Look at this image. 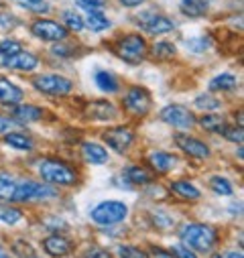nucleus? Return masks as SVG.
I'll use <instances>...</instances> for the list:
<instances>
[{
  "mask_svg": "<svg viewBox=\"0 0 244 258\" xmlns=\"http://www.w3.org/2000/svg\"><path fill=\"white\" fill-rule=\"evenodd\" d=\"M179 238L194 252H212L218 242V232L208 224H186L179 230Z\"/></svg>",
  "mask_w": 244,
  "mask_h": 258,
  "instance_id": "obj_1",
  "label": "nucleus"
},
{
  "mask_svg": "<svg viewBox=\"0 0 244 258\" xmlns=\"http://www.w3.org/2000/svg\"><path fill=\"white\" fill-rule=\"evenodd\" d=\"M39 175L45 183L49 185H61V187H70L76 185L80 175L74 167L68 163L59 161V159H43L39 161Z\"/></svg>",
  "mask_w": 244,
  "mask_h": 258,
  "instance_id": "obj_2",
  "label": "nucleus"
},
{
  "mask_svg": "<svg viewBox=\"0 0 244 258\" xmlns=\"http://www.w3.org/2000/svg\"><path fill=\"white\" fill-rule=\"evenodd\" d=\"M114 51L116 55L122 59V61H127L129 66H139V63L145 59L147 51H149V45L145 41L143 35L139 33H129L125 37H120L114 45Z\"/></svg>",
  "mask_w": 244,
  "mask_h": 258,
  "instance_id": "obj_3",
  "label": "nucleus"
},
{
  "mask_svg": "<svg viewBox=\"0 0 244 258\" xmlns=\"http://www.w3.org/2000/svg\"><path fill=\"white\" fill-rule=\"evenodd\" d=\"M53 198H57V189L51 187L49 183L23 179V181L17 183L15 196H13L11 202L25 204V202H45V200H53Z\"/></svg>",
  "mask_w": 244,
  "mask_h": 258,
  "instance_id": "obj_4",
  "label": "nucleus"
},
{
  "mask_svg": "<svg viewBox=\"0 0 244 258\" xmlns=\"http://www.w3.org/2000/svg\"><path fill=\"white\" fill-rule=\"evenodd\" d=\"M129 216V208L122 202H102L92 210V220L100 226H112L125 222Z\"/></svg>",
  "mask_w": 244,
  "mask_h": 258,
  "instance_id": "obj_5",
  "label": "nucleus"
},
{
  "mask_svg": "<svg viewBox=\"0 0 244 258\" xmlns=\"http://www.w3.org/2000/svg\"><path fill=\"white\" fill-rule=\"evenodd\" d=\"M35 90H39L41 94L47 96H68L74 90V82H70L64 76L57 74H45V76H37L33 80Z\"/></svg>",
  "mask_w": 244,
  "mask_h": 258,
  "instance_id": "obj_6",
  "label": "nucleus"
},
{
  "mask_svg": "<svg viewBox=\"0 0 244 258\" xmlns=\"http://www.w3.org/2000/svg\"><path fill=\"white\" fill-rule=\"evenodd\" d=\"M159 116L163 122H167L173 128H179V131H190V128H194V124H196V116L186 106H179V104L165 106Z\"/></svg>",
  "mask_w": 244,
  "mask_h": 258,
  "instance_id": "obj_7",
  "label": "nucleus"
},
{
  "mask_svg": "<svg viewBox=\"0 0 244 258\" xmlns=\"http://www.w3.org/2000/svg\"><path fill=\"white\" fill-rule=\"evenodd\" d=\"M31 33L41 39V41H49V43H61V41H66L70 31L64 27V25H59L55 21H49V19H39L31 25Z\"/></svg>",
  "mask_w": 244,
  "mask_h": 258,
  "instance_id": "obj_8",
  "label": "nucleus"
},
{
  "mask_svg": "<svg viewBox=\"0 0 244 258\" xmlns=\"http://www.w3.org/2000/svg\"><path fill=\"white\" fill-rule=\"evenodd\" d=\"M125 110L137 118H143L151 112V94L145 88L133 86L125 96Z\"/></svg>",
  "mask_w": 244,
  "mask_h": 258,
  "instance_id": "obj_9",
  "label": "nucleus"
},
{
  "mask_svg": "<svg viewBox=\"0 0 244 258\" xmlns=\"http://www.w3.org/2000/svg\"><path fill=\"white\" fill-rule=\"evenodd\" d=\"M102 141L106 143V147H110L116 153H127L129 147L135 143V133L129 126H114L102 133Z\"/></svg>",
  "mask_w": 244,
  "mask_h": 258,
  "instance_id": "obj_10",
  "label": "nucleus"
},
{
  "mask_svg": "<svg viewBox=\"0 0 244 258\" xmlns=\"http://www.w3.org/2000/svg\"><path fill=\"white\" fill-rule=\"evenodd\" d=\"M137 23L145 33H151V35H165V33H171L175 29L171 19H167L159 13H153V11L137 15Z\"/></svg>",
  "mask_w": 244,
  "mask_h": 258,
  "instance_id": "obj_11",
  "label": "nucleus"
},
{
  "mask_svg": "<svg viewBox=\"0 0 244 258\" xmlns=\"http://www.w3.org/2000/svg\"><path fill=\"white\" fill-rule=\"evenodd\" d=\"M175 145L186 153L188 157H194V159H208L210 157V147L196 139V137H188V135H177L175 137Z\"/></svg>",
  "mask_w": 244,
  "mask_h": 258,
  "instance_id": "obj_12",
  "label": "nucleus"
},
{
  "mask_svg": "<svg viewBox=\"0 0 244 258\" xmlns=\"http://www.w3.org/2000/svg\"><path fill=\"white\" fill-rule=\"evenodd\" d=\"M39 66V57L29 51H19L11 57H5V68L17 70V72H33Z\"/></svg>",
  "mask_w": 244,
  "mask_h": 258,
  "instance_id": "obj_13",
  "label": "nucleus"
},
{
  "mask_svg": "<svg viewBox=\"0 0 244 258\" xmlns=\"http://www.w3.org/2000/svg\"><path fill=\"white\" fill-rule=\"evenodd\" d=\"M43 250L53 258H64L74 250V244L64 236L53 234V236H47L43 240Z\"/></svg>",
  "mask_w": 244,
  "mask_h": 258,
  "instance_id": "obj_14",
  "label": "nucleus"
},
{
  "mask_svg": "<svg viewBox=\"0 0 244 258\" xmlns=\"http://www.w3.org/2000/svg\"><path fill=\"white\" fill-rule=\"evenodd\" d=\"M23 98H25V94L17 84H13L7 78H0V104L17 106V104L23 102Z\"/></svg>",
  "mask_w": 244,
  "mask_h": 258,
  "instance_id": "obj_15",
  "label": "nucleus"
},
{
  "mask_svg": "<svg viewBox=\"0 0 244 258\" xmlns=\"http://www.w3.org/2000/svg\"><path fill=\"white\" fill-rule=\"evenodd\" d=\"M147 161H149L151 169L157 171V173H169V171L175 169V165H177V157L171 155V153H165V151H155V153H151Z\"/></svg>",
  "mask_w": 244,
  "mask_h": 258,
  "instance_id": "obj_16",
  "label": "nucleus"
},
{
  "mask_svg": "<svg viewBox=\"0 0 244 258\" xmlns=\"http://www.w3.org/2000/svg\"><path fill=\"white\" fill-rule=\"evenodd\" d=\"M82 157L90 165H106L108 163V151H106V147H102L98 143H84Z\"/></svg>",
  "mask_w": 244,
  "mask_h": 258,
  "instance_id": "obj_17",
  "label": "nucleus"
},
{
  "mask_svg": "<svg viewBox=\"0 0 244 258\" xmlns=\"http://www.w3.org/2000/svg\"><path fill=\"white\" fill-rule=\"evenodd\" d=\"M175 196L179 198V200H186V202H198L200 198H202V193H200V189L194 185V183H190V181H186V179H179V181H173L171 183V187H169Z\"/></svg>",
  "mask_w": 244,
  "mask_h": 258,
  "instance_id": "obj_18",
  "label": "nucleus"
},
{
  "mask_svg": "<svg viewBox=\"0 0 244 258\" xmlns=\"http://www.w3.org/2000/svg\"><path fill=\"white\" fill-rule=\"evenodd\" d=\"M43 118V110L39 106H31V104H17V108L13 110V120L19 124H29V122H37Z\"/></svg>",
  "mask_w": 244,
  "mask_h": 258,
  "instance_id": "obj_19",
  "label": "nucleus"
},
{
  "mask_svg": "<svg viewBox=\"0 0 244 258\" xmlns=\"http://www.w3.org/2000/svg\"><path fill=\"white\" fill-rule=\"evenodd\" d=\"M88 116L94 118V120H112L118 116V110L106 102V100H98V102H92L88 106Z\"/></svg>",
  "mask_w": 244,
  "mask_h": 258,
  "instance_id": "obj_20",
  "label": "nucleus"
},
{
  "mask_svg": "<svg viewBox=\"0 0 244 258\" xmlns=\"http://www.w3.org/2000/svg\"><path fill=\"white\" fill-rule=\"evenodd\" d=\"M125 177H127V181L133 183V185H149V183L153 181V173L147 171V169L141 167V165H131V167H127V169H125Z\"/></svg>",
  "mask_w": 244,
  "mask_h": 258,
  "instance_id": "obj_21",
  "label": "nucleus"
},
{
  "mask_svg": "<svg viewBox=\"0 0 244 258\" xmlns=\"http://www.w3.org/2000/svg\"><path fill=\"white\" fill-rule=\"evenodd\" d=\"M17 183H19V179H17L13 173H9V171H5V169H0V200L11 202L13 196H15Z\"/></svg>",
  "mask_w": 244,
  "mask_h": 258,
  "instance_id": "obj_22",
  "label": "nucleus"
},
{
  "mask_svg": "<svg viewBox=\"0 0 244 258\" xmlns=\"http://www.w3.org/2000/svg\"><path fill=\"white\" fill-rule=\"evenodd\" d=\"M179 11L186 17L200 19V17H204L208 13V3H206V0H181Z\"/></svg>",
  "mask_w": 244,
  "mask_h": 258,
  "instance_id": "obj_23",
  "label": "nucleus"
},
{
  "mask_svg": "<svg viewBox=\"0 0 244 258\" xmlns=\"http://www.w3.org/2000/svg\"><path fill=\"white\" fill-rule=\"evenodd\" d=\"M86 19H84V27H88L92 33H100L106 31L110 27V21L100 13V11H86Z\"/></svg>",
  "mask_w": 244,
  "mask_h": 258,
  "instance_id": "obj_24",
  "label": "nucleus"
},
{
  "mask_svg": "<svg viewBox=\"0 0 244 258\" xmlns=\"http://www.w3.org/2000/svg\"><path fill=\"white\" fill-rule=\"evenodd\" d=\"M94 82H96L98 90H102V92H106V94H114V92L120 90V84H118L116 76H112L110 72H96Z\"/></svg>",
  "mask_w": 244,
  "mask_h": 258,
  "instance_id": "obj_25",
  "label": "nucleus"
},
{
  "mask_svg": "<svg viewBox=\"0 0 244 258\" xmlns=\"http://www.w3.org/2000/svg\"><path fill=\"white\" fill-rule=\"evenodd\" d=\"M238 86V80L232 74H220L210 82V90L212 92H230Z\"/></svg>",
  "mask_w": 244,
  "mask_h": 258,
  "instance_id": "obj_26",
  "label": "nucleus"
},
{
  "mask_svg": "<svg viewBox=\"0 0 244 258\" xmlns=\"http://www.w3.org/2000/svg\"><path fill=\"white\" fill-rule=\"evenodd\" d=\"M200 124L208 133H222L226 128V120L220 114H206V116L200 118Z\"/></svg>",
  "mask_w": 244,
  "mask_h": 258,
  "instance_id": "obj_27",
  "label": "nucleus"
},
{
  "mask_svg": "<svg viewBox=\"0 0 244 258\" xmlns=\"http://www.w3.org/2000/svg\"><path fill=\"white\" fill-rule=\"evenodd\" d=\"M5 143L9 145V147H13V149H17V151H33V141L29 139V137H25V135H21V133H9L7 137H5Z\"/></svg>",
  "mask_w": 244,
  "mask_h": 258,
  "instance_id": "obj_28",
  "label": "nucleus"
},
{
  "mask_svg": "<svg viewBox=\"0 0 244 258\" xmlns=\"http://www.w3.org/2000/svg\"><path fill=\"white\" fill-rule=\"evenodd\" d=\"M210 189L216 193V196H232V191H234L232 183L226 177H218V175H214L210 179Z\"/></svg>",
  "mask_w": 244,
  "mask_h": 258,
  "instance_id": "obj_29",
  "label": "nucleus"
},
{
  "mask_svg": "<svg viewBox=\"0 0 244 258\" xmlns=\"http://www.w3.org/2000/svg\"><path fill=\"white\" fill-rule=\"evenodd\" d=\"M23 220V212L15 206H0V222H5L9 226H15Z\"/></svg>",
  "mask_w": 244,
  "mask_h": 258,
  "instance_id": "obj_30",
  "label": "nucleus"
},
{
  "mask_svg": "<svg viewBox=\"0 0 244 258\" xmlns=\"http://www.w3.org/2000/svg\"><path fill=\"white\" fill-rule=\"evenodd\" d=\"M151 53H153L155 59H171L175 55V45L169 43V41H157L151 47Z\"/></svg>",
  "mask_w": 244,
  "mask_h": 258,
  "instance_id": "obj_31",
  "label": "nucleus"
},
{
  "mask_svg": "<svg viewBox=\"0 0 244 258\" xmlns=\"http://www.w3.org/2000/svg\"><path fill=\"white\" fill-rule=\"evenodd\" d=\"M13 252L19 258H37V250L33 248V244L27 242V240H23V238H17L13 242Z\"/></svg>",
  "mask_w": 244,
  "mask_h": 258,
  "instance_id": "obj_32",
  "label": "nucleus"
},
{
  "mask_svg": "<svg viewBox=\"0 0 244 258\" xmlns=\"http://www.w3.org/2000/svg\"><path fill=\"white\" fill-rule=\"evenodd\" d=\"M220 106H222V102H220L218 98L210 96V94H202V96L196 98V108H200V110L212 112V110H218Z\"/></svg>",
  "mask_w": 244,
  "mask_h": 258,
  "instance_id": "obj_33",
  "label": "nucleus"
},
{
  "mask_svg": "<svg viewBox=\"0 0 244 258\" xmlns=\"http://www.w3.org/2000/svg\"><path fill=\"white\" fill-rule=\"evenodd\" d=\"M64 21H66V29L68 31H74V33H80L84 29V19L74 13V11H66L64 13Z\"/></svg>",
  "mask_w": 244,
  "mask_h": 258,
  "instance_id": "obj_34",
  "label": "nucleus"
},
{
  "mask_svg": "<svg viewBox=\"0 0 244 258\" xmlns=\"http://www.w3.org/2000/svg\"><path fill=\"white\" fill-rule=\"evenodd\" d=\"M19 51H23V45L19 41H15V39L0 41V55H3V57H11V55H15Z\"/></svg>",
  "mask_w": 244,
  "mask_h": 258,
  "instance_id": "obj_35",
  "label": "nucleus"
},
{
  "mask_svg": "<svg viewBox=\"0 0 244 258\" xmlns=\"http://www.w3.org/2000/svg\"><path fill=\"white\" fill-rule=\"evenodd\" d=\"M118 256H120V258H147V254H145L141 248L131 246V244L118 246Z\"/></svg>",
  "mask_w": 244,
  "mask_h": 258,
  "instance_id": "obj_36",
  "label": "nucleus"
},
{
  "mask_svg": "<svg viewBox=\"0 0 244 258\" xmlns=\"http://www.w3.org/2000/svg\"><path fill=\"white\" fill-rule=\"evenodd\" d=\"M222 135L230 141V143H238V145H242V139H244V133H242V126H226L224 131H222Z\"/></svg>",
  "mask_w": 244,
  "mask_h": 258,
  "instance_id": "obj_37",
  "label": "nucleus"
},
{
  "mask_svg": "<svg viewBox=\"0 0 244 258\" xmlns=\"http://www.w3.org/2000/svg\"><path fill=\"white\" fill-rule=\"evenodd\" d=\"M19 5L29 9V11H35V13H47L49 11V5L45 0H19Z\"/></svg>",
  "mask_w": 244,
  "mask_h": 258,
  "instance_id": "obj_38",
  "label": "nucleus"
},
{
  "mask_svg": "<svg viewBox=\"0 0 244 258\" xmlns=\"http://www.w3.org/2000/svg\"><path fill=\"white\" fill-rule=\"evenodd\" d=\"M171 254L175 256V258H198V254L192 250V248H188L186 244H175L173 248H171Z\"/></svg>",
  "mask_w": 244,
  "mask_h": 258,
  "instance_id": "obj_39",
  "label": "nucleus"
},
{
  "mask_svg": "<svg viewBox=\"0 0 244 258\" xmlns=\"http://www.w3.org/2000/svg\"><path fill=\"white\" fill-rule=\"evenodd\" d=\"M76 5L86 11H100L106 5V0H76Z\"/></svg>",
  "mask_w": 244,
  "mask_h": 258,
  "instance_id": "obj_40",
  "label": "nucleus"
},
{
  "mask_svg": "<svg viewBox=\"0 0 244 258\" xmlns=\"http://www.w3.org/2000/svg\"><path fill=\"white\" fill-rule=\"evenodd\" d=\"M82 258H112V256H110V252H106L104 248H96V246H94V248L86 250Z\"/></svg>",
  "mask_w": 244,
  "mask_h": 258,
  "instance_id": "obj_41",
  "label": "nucleus"
},
{
  "mask_svg": "<svg viewBox=\"0 0 244 258\" xmlns=\"http://www.w3.org/2000/svg\"><path fill=\"white\" fill-rule=\"evenodd\" d=\"M149 254H151V256H147V258H175V256L171 254V250H161V248H151Z\"/></svg>",
  "mask_w": 244,
  "mask_h": 258,
  "instance_id": "obj_42",
  "label": "nucleus"
},
{
  "mask_svg": "<svg viewBox=\"0 0 244 258\" xmlns=\"http://www.w3.org/2000/svg\"><path fill=\"white\" fill-rule=\"evenodd\" d=\"M13 128V120H9V118H5V116H0V135L3 133H9Z\"/></svg>",
  "mask_w": 244,
  "mask_h": 258,
  "instance_id": "obj_43",
  "label": "nucleus"
},
{
  "mask_svg": "<svg viewBox=\"0 0 244 258\" xmlns=\"http://www.w3.org/2000/svg\"><path fill=\"white\" fill-rule=\"evenodd\" d=\"M118 3H120L122 7H127V9H135V7H141L145 0H118Z\"/></svg>",
  "mask_w": 244,
  "mask_h": 258,
  "instance_id": "obj_44",
  "label": "nucleus"
},
{
  "mask_svg": "<svg viewBox=\"0 0 244 258\" xmlns=\"http://www.w3.org/2000/svg\"><path fill=\"white\" fill-rule=\"evenodd\" d=\"M216 258H242V252L230 250V252H226V254H222V256H216Z\"/></svg>",
  "mask_w": 244,
  "mask_h": 258,
  "instance_id": "obj_45",
  "label": "nucleus"
},
{
  "mask_svg": "<svg viewBox=\"0 0 244 258\" xmlns=\"http://www.w3.org/2000/svg\"><path fill=\"white\" fill-rule=\"evenodd\" d=\"M0 258H11V256L5 252V248H3V246H0Z\"/></svg>",
  "mask_w": 244,
  "mask_h": 258,
  "instance_id": "obj_46",
  "label": "nucleus"
}]
</instances>
